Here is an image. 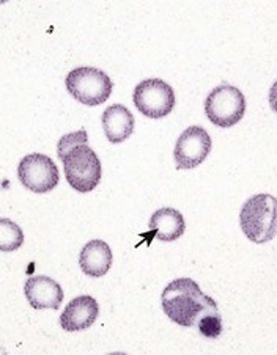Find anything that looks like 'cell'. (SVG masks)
Masks as SVG:
<instances>
[{
	"label": "cell",
	"mask_w": 277,
	"mask_h": 355,
	"mask_svg": "<svg viewBox=\"0 0 277 355\" xmlns=\"http://www.w3.org/2000/svg\"><path fill=\"white\" fill-rule=\"evenodd\" d=\"M149 228L150 233L146 236H151V238L162 242H172L181 238L186 230V223L180 211L174 208H162L151 216Z\"/></svg>",
	"instance_id": "8fae6325"
},
{
	"label": "cell",
	"mask_w": 277,
	"mask_h": 355,
	"mask_svg": "<svg viewBox=\"0 0 277 355\" xmlns=\"http://www.w3.org/2000/svg\"><path fill=\"white\" fill-rule=\"evenodd\" d=\"M67 90L76 101L93 107L109 99L112 80L101 69L82 67L67 76Z\"/></svg>",
	"instance_id": "277c9868"
},
{
	"label": "cell",
	"mask_w": 277,
	"mask_h": 355,
	"mask_svg": "<svg viewBox=\"0 0 277 355\" xmlns=\"http://www.w3.org/2000/svg\"><path fill=\"white\" fill-rule=\"evenodd\" d=\"M99 313L98 302L90 295H79L67 305L60 316V325L67 332H81L92 327Z\"/></svg>",
	"instance_id": "30bf717a"
},
{
	"label": "cell",
	"mask_w": 277,
	"mask_h": 355,
	"mask_svg": "<svg viewBox=\"0 0 277 355\" xmlns=\"http://www.w3.org/2000/svg\"><path fill=\"white\" fill-rule=\"evenodd\" d=\"M161 304L166 316L181 327H192L208 313L219 311L215 299L203 294L191 278H176L169 283L162 291Z\"/></svg>",
	"instance_id": "6da1fadb"
},
{
	"label": "cell",
	"mask_w": 277,
	"mask_h": 355,
	"mask_svg": "<svg viewBox=\"0 0 277 355\" xmlns=\"http://www.w3.org/2000/svg\"><path fill=\"white\" fill-rule=\"evenodd\" d=\"M246 99L237 87L221 85L215 88L205 101L208 120L219 128H232L244 116Z\"/></svg>",
	"instance_id": "5b68a950"
},
{
	"label": "cell",
	"mask_w": 277,
	"mask_h": 355,
	"mask_svg": "<svg viewBox=\"0 0 277 355\" xmlns=\"http://www.w3.org/2000/svg\"><path fill=\"white\" fill-rule=\"evenodd\" d=\"M79 266L85 275L99 278L106 275L112 266V250L101 239H93L84 245L79 257Z\"/></svg>",
	"instance_id": "7c38bea8"
},
{
	"label": "cell",
	"mask_w": 277,
	"mask_h": 355,
	"mask_svg": "<svg viewBox=\"0 0 277 355\" xmlns=\"http://www.w3.org/2000/svg\"><path fill=\"white\" fill-rule=\"evenodd\" d=\"M197 329L200 335H203L205 338L215 340L222 334V319L219 311L208 313L197 322Z\"/></svg>",
	"instance_id": "9a60e30c"
},
{
	"label": "cell",
	"mask_w": 277,
	"mask_h": 355,
	"mask_svg": "<svg viewBox=\"0 0 277 355\" xmlns=\"http://www.w3.org/2000/svg\"><path fill=\"white\" fill-rule=\"evenodd\" d=\"M65 167V176L74 191L87 193L95 191L101 181V162L96 153L87 144H79L60 156Z\"/></svg>",
	"instance_id": "3957f363"
},
{
	"label": "cell",
	"mask_w": 277,
	"mask_h": 355,
	"mask_svg": "<svg viewBox=\"0 0 277 355\" xmlns=\"http://www.w3.org/2000/svg\"><path fill=\"white\" fill-rule=\"evenodd\" d=\"M24 294L27 302L35 310H58L63 302V289L54 278L46 275L28 278L24 285Z\"/></svg>",
	"instance_id": "9c48e42d"
},
{
	"label": "cell",
	"mask_w": 277,
	"mask_h": 355,
	"mask_svg": "<svg viewBox=\"0 0 277 355\" xmlns=\"http://www.w3.org/2000/svg\"><path fill=\"white\" fill-rule=\"evenodd\" d=\"M87 141H88V137H87L85 129H81V131H78V132L63 135V137L58 140L57 155H58V157H60L69 150V148H73L79 144H87Z\"/></svg>",
	"instance_id": "2e32d148"
},
{
	"label": "cell",
	"mask_w": 277,
	"mask_h": 355,
	"mask_svg": "<svg viewBox=\"0 0 277 355\" xmlns=\"http://www.w3.org/2000/svg\"><path fill=\"white\" fill-rule=\"evenodd\" d=\"M17 178L28 191L46 193L58 184V168L51 157L33 153L19 162Z\"/></svg>",
	"instance_id": "52a82bcc"
},
{
	"label": "cell",
	"mask_w": 277,
	"mask_h": 355,
	"mask_svg": "<svg viewBox=\"0 0 277 355\" xmlns=\"http://www.w3.org/2000/svg\"><path fill=\"white\" fill-rule=\"evenodd\" d=\"M211 151V137L203 128L191 126L176 140L174 157L176 168H196L208 157Z\"/></svg>",
	"instance_id": "ba28073f"
},
{
	"label": "cell",
	"mask_w": 277,
	"mask_h": 355,
	"mask_svg": "<svg viewBox=\"0 0 277 355\" xmlns=\"http://www.w3.org/2000/svg\"><path fill=\"white\" fill-rule=\"evenodd\" d=\"M240 225L246 238L265 244L277 234V198L269 193L253 195L243 205Z\"/></svg>",
	"instance_id": "7a4b0ae2"
},
{
	"label": "cell",
	"mask_w": 277,
	"mask_h": 355,
	"mask_svg": "<svg viewBox=\"0 0 277 355\" xmlns=\"http://www.w3.org/2000/svg\"><path fill=\"white\" fill-rule=\"evenodd\" d=\"M22 242H24L22 230L8 218H2L0 220V250L5 253L15 252L22 245Z\"/></svg>",
	"instance_id": "5bb4252c"
},
{
	"label": "cell",
	"mask_w": 277,
	"mask_h": 355,
	"mask_svg": "<svg viewBox=\"0 0 277 355\" xmlns=\"http://www.w3.org/2000/svg\"><path fill=\"white\" fill-rule=\"evenodd\" d=\"M269 104H271V109L277 114V80L274 82V85L271 87L269 90Z\"/></svg>",
	"instance_id": "e0dca14e"
},
{
	"label": "cell",
	"mask_w": 277,
	"mask_h": 355,
	"mask_svg": "<svg viewBox=\"0 0 277 355\" xmlns=\"http://www.w3.org/2000/svg\"><path fill=\"white\" fill-rule=\"evenodd\" d=\"M104 134L112 144H121L131 137L134 131V116L125 105L114 104L103 114Z\"/></svg>",
	"instance_id": "4fadbf2b"
},
{
	"label": "cell",
	"mask_w": 277,
	"mask_h": 355,
	"mask_svg": "<svg viewBox=\"0 0 277 355\" xmlns=\"http://www.w3.org/2000/svg\"><path fill=\"white\" fill-rule=\"evenodd\" d=\"M134 105L149 118H164L175 107L172 87L161 79H146L134 88Z\"/></svg>",
	"instance_id": "8992f818"
}]
</instances>
